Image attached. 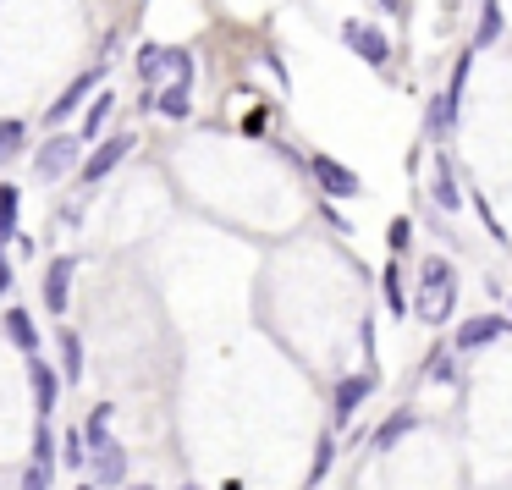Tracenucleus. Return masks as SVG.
Returning a JSON list of instances; mask_svg holds the SVG:
<instances>
[{
  "label": "nucleus",
  "mask_w": 512,
  "mask_h": 490,
  "mask_svg": "<svg viewBox=\"0 0 512 490\" xmlns=\"http://www.w3.org/2000/svg\"><path fill=\"white\" fill-rule=\"evenodd\" d=\"M507 331V320H501V314H479V320H468L463 331H457V347H485V342H496V336Z\"/></svg>",
  "instance_id": "9d476101"
},
{
  "label": "nucleus",
  "mask_w": 512,
  "mask_h": 490,
  "mask_svg": "<svg viewBox=\"0 0 512 490\" xmlns=\"http://www.w3.org/2000/svg\"><path fill=\"white\" fill-rule=\"evenodd\" d=\"M23 490H50V468L45 463H28L23 468Z\"/></svg>",
  "instance_id": "5701e85b"
},
{
  "label": "nucleus",
  "mask_w": 512,
  "mask_h": 490,
  "mask_svg": "<svg viewBox=\"0 0 512 490\" xmlns=\"http://www.w3.org/2000/svg\"><path fill=\"white\" fill-rule=\"evenodd\" d=\"M342 39L369 61V67H386V61H391V39L380 34V28H369V23H347V28H342Z\"/></svg>",
  "instance_id": "20e7f679"
},
{
  "label": "nucleus",
  "mask_w": 512,
  "mask_h": 490,
  "mask_svg": "<svg viewBox=\"0 0 512 490\" xmlns=\"http://www.w3.org/2000/svg\"><path fill=\"white\" fill-rule=\"evenodd\" d=\"M89 89H94V78H78V83H72V89L61 94L56 105H50V122H67V111H72V105H78V100H83V94H89Z\"/></svg>",
  "instance_id": "dca6fc26"
},
{
  "label": "nucleus",
  "mask_w": 512,
  "mask_h": 490,
  "mask_svg": "<svg viewBox=\"0 0 512 490\" xmlns=\"http://www.w3.org/2000/svg\"><path fill=\"white\" fill-rule=\"evenodd\" d=\"M111 105H116V94H111V89H105V94H100V100H94V105H89V122H83V133H100V127H105V122H111Z\"/></svg>",
  "instance_id": "aec40b11"
},
{
  "label": "nucleus",
  "mask_w": 512,
  "mask_h": 490,
  "mask_svg": "<svg viewBox=\"0 0 512 490\" xmlns=\"http://www.w3.org/2000/svg\"><path fill=\"white\" fill-rule=\"evenodd\" d=\"M380 281H386V298H391V309H402V287H397V270H386V276H380Z\"/></svg>",
  "instance_id": "bb28decb"
},
{
  "label": "nucleus",
  "mask_w": 512,
  "mask_h": 490,
  "mask_svg": "<svg viewBox=\"0 0 512 490\" xmlns=\"http://www.w3.org/2000/svg\"><path fill=\"white\" fill-rule=\"evenodd\" d=\"M457 199H463V193H457V182H452V166L441 160V171H435V204H446V210H457Z\"/></svg>",
  "instance_id": "f3484780"
},
{
  "label": "nucleus",
  "mask_w": 512,
  "mask_h": 490,
  "mask_svg": "<svg viewBox=\"0 0 512 490\" xmlns=\"http://www.w3.org/2000/svg\"><path fill=\"white\" fill-rule=\"evenodd\" d=\"M331 452H336V441L325 435V441H320V452H314V479H325V468H331Z\"/></svg>",
  "instance_id": "b1692460"
},
{
  "label": "nucleus",
  "mask_w": 512,
  "mask_h": 490,
  "mask_svg": "<svg viewBox=\"0 0 512 490\" xmlns=\"http://www.w3.org/2000/svg\"><path fill=\"white\" fill-rule=\"evenodd\" d=\"M50 452H56V441H50V430H39V435H34V463L50 468Z\"/></svg>",
  "instance_id": "393cba45"
},
{
  "label": "nucleus",
  "mask_w": 512,
  "mask_h": 490,
  "mask_svg": "<svg viewBox=\"0 0 512 490\" xmlns=\"http://www.w3.org/2000/svg\"><path fill=\"white\" fill-rule=\"evenodd\" d=\"M479 12H485L479 17V45H490L501 34V12H496V0H479Z\"/></svg>",
  "instance_id": "4be33fe9"
},
{
  "label": "nucleus",
  "mask_w": 512,
  "mask_h": 490,
  "mask_svg": "<svg viewBox=\"0 0 512 490\" xmlns=\"http://www.w3.org/2000/svg\"><path fill=\"white\" fill-rule=\"evenodd\" d=\"M28 380H34V402H39V413H56V375H50V364L28 358Z\"/></svg>",
  "instance_id": "9b49d317"
},
{
  "label": "nucleus",
  "mask_w": 512,
  "mask_h": 490,
  "mask_svg": "<svg viewBox=\"0 0 512 490\" xmlns=\"http://www.w3.org/2000/svg\"><path fill=\"white\" fill-rule=\"evenodd\" d=\"M408 430H413V413H391V419L380 424V430L369 435V441H375V452H386V446H397V441H402V435H408Z\"/></svg>",
  "instance_id": "4468645a"
},
{
  "label": "nucleus",
  "mask_w": 512,
  "mask_h": 490,
  "mask_svg": "<svg viewBox=\"0 0 512 490\" xmlns=\"http://www.w3.org/2000/svg\"><path fill=\"white\" fill-rule=\"evenodd\" d=\"M375 380H380V375H347L342 386H336V402H331V408H336V413H331V419H336V430H342V424L358 413V402H364L369 391H375Z\"/></svg>",
  "instance_id": "423d86ee"
},
{
  "label": "nucleus",
  "mask_w": 512,
  "mask_h": 490,
  "mask_svg": "<svg viewBox=\"0 0 512 490\" xmlns=\"http://www.w3.org/2000/svg\"><path fill=\"white\" fill-rule=\"evenodd\" d=\"M61 452H67V463H72V468L89 463V435H83V430H67V435H61Z\"/></svg>",
  "instance_id": "6ab92c4d"
},
{
  "label": "nucleus",
  "mask_w": 512,
  "mask_h": 490,
  "mask_svg": "<svg viewBox=\"0 0 512 490\" xmlns=\"http://www.w3.org/2000/svg\"><path fill=\"white\" fill-rule=\"evenodd\" d=\"M72 155H78V144H72V138H50V144L39 149L34 171H39V177H61V171L72 166Z\"/></svg>",
  "instance_id": "1a4fd4ad"
},
{
  "label": "nucleus",
  "mask_w": 512,
  "mask_h": 490,
  "mask_svg": "<svg viewBox=\"0 0 512 490\" xmlns=\"http://www.w3.org/2000/svg\"><path fill=\"white\" fill-rule=\"evenodd\" d=\"M188 94H193V83H171V89H160L155 100H149V111H160V116H188Z\"/></svg>",
  "instance_id": "f8f14e48"
},
{
  "label": "nucleus",
  "mask_w": 512,
  "mask_h": 490,
  "mask_svg": "<svg viewBox=\"0 0 512 490\" xmlns=\"http://www.w3.org/2000/svg\"><path fill=\"white\" fill-rule=\"evenodd\" d=\"M89 463H94V479L100 485H122L127 479V452H122V441H111V430L105 435H89Z\"/></svg>",
  "instance_id": "7ed1b4c3"
},
{
  "label": "nucleus",
  "mask_w": 512,
  "mask_h": 490,
  "mask_svg": "<svg viewBox=\"0 0 512 490\" xmlns=\"http://www.w3.org/2000/svg\"><path fill=\"white\" fill-rule=\"evenodd\" d=\"M314 177H320V188L336 193V199H353V193H358V177L347 166H336L331 155H314Z\"/></svg>",
  "instance_id": "0eeeda50"
},
{
  "label": "nucleus",
  "mask_w": 512,
  "mask_h": 490,
  "mask_svg": "<svg viewBox=\"0 0 512 490\" xmlns=\"http://www.w3.org/2000/svg\"><path fill=\"white\" fill-rule=\"evenodd\" d=\"M23 144H28V127L23 122H0V166L23 155Z\"/></svg>",
  "instance_id": "2eb2a0df"
},
{
  "label": "nucleus",
  "mask_w": 512,
  "mask_h": 490,
  "mask_svg": "<svg viewBox=\"0 0 512 490\" xmlns=\"http://www.w3.org/2000/svg\"><path fill=\"white\" fill-rule=\"evenodd\" d=\"M133 490H155V485H133Z\"/></svg>",
  "instance_id": "c756f323"
},
{
  "label": "nucleus",
  "mask_w": 512,
  "mask_h": 490,
  "mask_svg": "<svg viewBox=\"0 0 512 490\" xmlns=\"http://www.w3.org/2000/svg\"><path fill=\"white\" fill-rule=\"evenodd\" d=\"M83 490H100V485H83Z\"/></svg>",
  "instance_id": "7c9ffc66"
},
{
  "label": "nucleus",
  "mask_w": 512,
  "mask_h": 490,
  "mask_svg": "<svg viewBox=\"0 0 512 490\" xmlns=\"http://www.w3.org/2000/svg\"><path fill=\"white\" fill-rule=\"evenodd\" d=\"M67 287H72V259H50V276H45V309L50 314H67Z\"/></svg>",
  "instance_id": "6e6552de"
},
{
  "label": "nucleus",
  "mask_w": 512,
  "mask_h": 490,
  "mask_svg": "<svg viewBox=\"0 0 512 490\" xmlns=\"http://www.w3.org/2000/svg\"><path fill=\"white\" fill-rule=\"evenodd\" d=\"M6 336H12L17 347H28V353H39V325L28 320V309H12V314H6Z\"/></svg>",
  "instance_id": "ddd939ff"
},
{
  "label": "nucleus",
  "mask_w": 512,
  "mask_h": 490,
  "mask_svg": "<svg viewBox=\"0 0 512 490\" xmlns=\"http://www.w3.org/2000/svg\"><path fill=\"white\" fill-rule=\"evenodd\" d=\"M452 298H457V287H452V265H446L441 254H424V265H419V298H413V314H419L424 325H441L446 314H452Z\"/></svg>",
  "instance_id": "f257e3e1"
},
{
  "label": "nucleus",
  "mask_w": 512,
  "mask_h": 490,
  "mask_svg": "<svg viewBox=\"0 0 512 490\" xmlns=\"http://www.w3.org/2000/svg\"><path fill=\"white\" fill-rule=\"evenodd\" d=\"M380 6H386V12H397V0H380Z\"/></svg>",
  "instance_id": "c85d7f7f"
},
{
  "label": "nucleus",
  "mask_w": 512,
  "mask_h": 490,
  "mask_svg": "<svg viewBox=\"0 0 512 490\" xmlns=\"http://www.w3.org/2000/svg\"><path fill=\"white\" fill-rule=\"evenodd\" d=\"M12 226H17V188L6 182V188H0V243L12 237Z\"/></svg>",
  "instance_id": "a211bd4d"
},
{
  "label": "nucleus",
  "mask_w": 512,
  "mask_h": 490,
  "mask_svg": "<svg viewBox=\"0 0 512 490\" xmlns=\"http://www.w3.org/2000/svg\"><path fill=\"white\" fill-rule=\"evenodd\" d=\"M408 232H413L408 221H391V237H386V243H391V248H408Z\"/></svg>",
  "instance_id": "a878e982"
},
{
  "label": "nucleus",
  "mask_w": 512,
  "mask_h": 490,
  "mask_svg": "<svg viewBox=\"0 0 512 490\" xmlns=\"http://www.w3.org/2000/svg\"><path fill=\"white\" fill-rule=\"evenodd\" d=\"M127 149H133V138H127V133L105 138V144L94 149L89 160H83V182H100L105 171H116V166H122V160H127Z\"/></svg>",
  "instance_id": "39448f33"
},
{
  "label": "nucleus",
  "mask_w": 512,
  "mask_h": 490,
  "mask_svg": "<svg viewBox=\"0 0 512 490\" xmlns=\"http://www.w3.org/2000/svg\"><path fill=\"white\" fill-rule=\"evenodd\" d=\"M182 490H199V485H182Z\"/></svg>",
  "instance_id": "2f4dec72"
},
{
  "label": "nucleus",
  "mask_w": 512,
  "mask_h": 490,
  "mask_svg": "<svg viewBox=\"0 0 512 490\" xmlns=\"http://www.w3.org/2000/svg\"><path fill=\"white\" fill-rule=\"evenodd\" d=\"M12 287V265H6V254H0V292Z\"/></svg>",
  "instance_id": "cd10ccee"
},
{
  "label": "nucleus",
  "mask_w": 512,
  "mask_h": 490,
  "mask_svg": "<svg viewBox=\"0 0 512 490\" xmlns=\"http://www.w3.org/2000/svg\"><path fill=\"white\" fill-rule=\"evenodd\" d=\"M61 369H67V375H72V380H78V375H83V347H78V336H72V331H67V336H61Z\"/></svg>",
  "instance_id": "412c9836"
},
{
  "label": "nucleus",
  "mask_w": 512,
  "mask_h": 490,
  "mask_svg": "<svg viewBox=\"0 0 512 490\" xmlns=\"http://www.w3.org/2000/svg\"><path fill=\"white\" fill-rule=\"evenodd\" d=\"M138 78L144 83H193V56L177 45H144L138 50Z\"/></svg>",
  "instance_id": "f03ea898"
}]
</instances>
